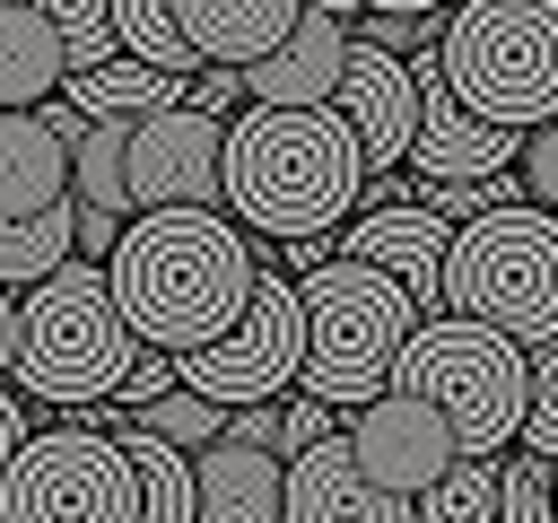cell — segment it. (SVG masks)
<instances>
[{
	"instance_id": "cell-34",
	"label": "cell",
	"mask_w": 558,
	"mask_h": 523,
	"mask_svg": "<svg viewBox=\"0 0 558 523\" xmlns=\"http://www.w3.org/2000/svg\"><path fill=\"white\" fill-rule=\"evenodd\" d=\"M9 357H17V296H9V279H0V375H9Z\"/></svg>"
},
{
	"instance_id": "cell-9",
	"label": "cell",
	"mask_w": 558,
	"mask_h": 523,
	"mask_svg": "<svg viewBox=\"0 0 558 523\" xmlns=\"http://www.w3.org/2000/svg\"><path fill=\"white\" fill-rule=\"evenodd\" d=\"M296 366H305V296H296V279H279V270L253 279L244 314H235L218 340L183 349V384H201V392L227 401V410L279 401V392L296 384Z\"/></svg>"
},
{
	"instance_id": "cell-11",
	"label": "cell",
	"mask_w": 558,
	"mask_h": 523,
	"mask_svg": "<svg viewBox=\"0 0 558 523\" xmlns=\"http://www.w3.org/2000/svg\"><path fill=\"white\" fill-rule=\"evenodd\" d=\"M349 445H357V462H366V479L375 488H392V497H418L462 445H453V427H445V410H427L418 392H401V384H384L375 401H357L349 410Z\"/></svg>"
},
{
	"instance_id": "cell-20",
	"label": "cell",
	"mask_w": 558,
	"mask_h": 523,
	"mask_svg": "<svg viewBox=\"0 0 558 523\" xmlns=\"http://www.w3.org/2000/svg\"><path fill=\"white\" fill-rule=\"evenodd\" d=\"M305 9H314V0H174L192 52H201V61H235V70H244L253 52H270Z\"/></svg>"
},
{
	"instance_id": "cell-31",
	"label": "cell",
	"mask_w": 558,
	"mask_h": 523,
	"mask_svg": "<svg viewBox=\"0 0 558 523\" xmlns=\"http://www.w3.org/2000/svg\"><path fill=\"white\" fill-rule=\"evenodd\" d=\"M174 384H183V357L140 340V357L122 366V392H113V401H122V410H148V401H157V392H174Z\"/></svg>"
},
{
	"instance_id": "cell-36",
	"label": "cell",
	"mask_w": 558,
	"mask_h": 523,
	"mask_svg": "<svg viewBox=\"0 0 558 523\" xmlns=\"http://www.w3.org/2000/svg\"><path fill=\"white\" fill-rule=\"evenodd\" d=\"M314 9H331V17H349V9H357V0H314Z\"/></svg>"
},
{
	"instance_id": "cell-22",
	"label": "cell",
	"mask_w": 558,
	"mask_h": 523,
	"mask_svg": "<svg viewBox=\"0 0 558 523\" xmlns=\"http://www.w3.org/2000/svg\"><path fill=\"white\" fill-rule=\"evenodd\" d=\"M70 78V44L35 0H0V105H44Z\"/></svg>"
},
{
	"instance_id": "cell-12",
	"label": "cell",
	"mask_w": 558,
	"mask_h": 523,
	"mask_svg": "<svg viewBox=\"0 0 558 523\" xmlns=\"http://www.w3.org/2000/svg\"><path fill=\"white\" fill-rule=\"evenodd\" d=\"M331 105L349 113V131H357V148H366V183L410 157V139H418V70H410L392 44H357V35H349V61H340Z\"/></svg>"
},
{
	"instance_id": "cell-15",
	"label": "cell",
	"mask_w": 558,
	"mask_h": 523,
	"mask_svg": "<svg viewBox=\"0 0 558 523\" xmlns=\"http://www.w3.org/2000/svg\"><path fill=\"white\" fill-rule=\"evenodd\" d=\"M445 244H453V218H445V209H427L418 192H410V200H384V209H357V218H349V235H340V253L384 262V270L418 296V314H436V305H445Z\"/></svg>"
},
{
	"instance_id": "cell-26",
	"label": "cell",
	"mask_w": 558,
	"mask_h": 523,
	"mask_svg": "<svg viewBox=\"0 0 558 523\" xmlns=\"http://www.w3.org/2000/svg\"><path fill=\"white\" fill-rule=\"evenodd\" d=\"M497 514H506V523H558V462L523 445V453L497 471Z\"/></svg>"
},
{
	"instance_id": "cell-13",
	"label": "cell",
	"mask_w": 558,
	"mask_h": 523,
	"mask_svg": "<svg viewBox=\"0 0 558 523\" xmlns=\"http://www.w3.org/2000/svg\"><path fill=\"white\" fill-rule=\"evenodd\" d=\"M279 514L288 523H340V514H366V523H418V497H392L366 479L357 445L340 427H323L314 445L288 453V479H279Z\"/></svg>"
},
{
	"instance_id": "cell-33",
	"label": "cell",
	"mask_w": 558,
	"mask_h": 523,
	"mask_svg": "<svg viewBox=\"0 0 558 523\" xmlns=\"http://www.w3.org/2000/svg\"><path fill=\"white\" fill-rule=\"evenodd\" d=\"M17 436H26V401H17L9 384H0V462L17 453Z\"/></svg>"
},
{
	"instance_id": "cell-4",
	"label": "cell",
	"mask_w": 558,
	"mask_h": 523,
	"mask_svg": "<svg viewBox=\"0 0 558 523\" xmlns=\"http://www.w3.org/2000/svg\"><path fill=\"white\" fill-rule=\"evenodd\" d=\"M296 296H305V366H296V384L323 392L331 410L375 401L392 384V366H401V340L418 323V296L384 262H357V253L314 262L296 279Z\"/></svg>"
},
{
	"instance_id": "cell-7",
	"label": "cell",
	"mask_w": 558,
	"mask_h": 523,
	"mask_svg": "<svg viewBox=\"0 0 558 523\" xmlns=\"http://www.w3.org/2000/svg\"><path fill=\"white\" fill-rule=\"evenodd\" d=\"M436 61L471 113L532 131L558 113V0H453Z\"/></svg>"
},
{
	"instance_id": "cell-35",
	"label": "cell",
	"mask_w": 558,
	"mask_h": 523,
	"mask_svg": "<svg viewBox=\"0 0 558 523\" xmlns=\"http://www.w3.org/2000/svg\"><path fill=\"white\" fill-rule=\"evenodd\" d=\"M357 9H410L418 17V9H453V0H357Z\"/></svg>"
},
{
	"instance_id": "cell-23",
	"label": "cell",
	"mask_w": 558,
	"mask_h": 523,
	"mask_svg": "<svg viewBox=\"0 0 558 523\" xmlns=\"http://www.w3.org/2000/svg\"><path fill=\"white\" fill-rule=\"evenodd\" d=\"M70 253H78V209H70V200H52V209H35V218H0V279H9V288L61 270Z\"/></svg>"
},
{
	"instance_id": "cell-30",
	"label": "cell",
	"mask_w": 558,
	"mask_h": 523,
	"mask_svg": "<svg viewBox=\"0 0 558 523\" xmlns=\"http://www.w3.org/2000/svg\"><path fill=\"white\" fill-rule=\"evenodd\" d=\"M514 174H523V200L558 209V113L523 131V157H514Z\"/></svg>"
},
{
	"instance_id": "cell-5",
	"label": "cell",
	"mask_w": 558,
	"mask_h": 523,
	"mask_svg": "<svg viewBox=\"0 0 558 523\" xmlns=\"http://www.w3.org/2000/svg\"><path fill=\"white\" fill-rule=\"evenodd\" d=\"M401 392H418L427 410H445L462 453H506L523 436V392H532V349L480 314H418L392 366Z\"/></svg>"
},
{
	"instance_id": "cell-24",
	"label": "cell",
	"mask_w": 558,
	"mask_h": 523,
	"mask_svg": "<svg viewBox=\"0 0 558 523\" xmlns=\"http://www.w3.org/2000/svg\"><path fill=\"white\" fill-rule=\"evenodd\" d=\"M497 471H506V453H453L418 488V523H480V514H497Z\"/></svg>"
},
{
	"instance_id": "cell-25",
	"label": "cell",
	"mask_w": 558,
	"mask_h": 523,
	"mask_svg": "<svg viewBox=\"0 0 558 523\" xmlns=\"http://www.w3.org/2000/svg\"><path fill=\"white\" fill-rule=\"evenodd\" d=\"M113 35H122V52H140V61L201 70V52H192V35H183L174 0H113Z\"/></svg>"
},
{
	"instance_id": "cell-16",
	"label": "cell",
	"mask_w": 558,
	"mask_h": 523,
	"mask_svg": "<svg viewBox=\"0 0 558 523\" xmlns=\"http://www.w3.org/2000/svg\"><path fill=\"white\" fill-rule=\"evenodd\" d=\"M279 479H288V453L227 427L192 453V523H288Z\"/></svg>"
},
{
	"instance_id": "cell-18",
	"label": "cell",
	"mask_w": 558,
	"mask_h": 523,
	"mask_svg": "<svg viewBox=\"0 0 558 523\" xmlns=\"http://www.w3.org/2000/svg\"><path fill=\"white\" fill-rule=\"evenodd\" d=\"M131 122L122 113H87L70 139V209H78V253H113L122 209H131V174H122Z\"/></svg>"
},
{
	"instance_id": "cell-8",
	"label": "cell",
	"mask_w": 558,
	"mask_h": 523,
	"mask_svg": "<svg viewBox=\"0 0 558 523\" xmlns=\"http://www.w3.org/2000/svg\"><path fill=\"white\" fill-rule=\"evenodd\" d=\"M140 523V479L113 427H26L0 462V523Z\"/></svg>"
},
{
	"instance_id": "cell-14",
	"label": "cell",
	"mask_w": 558,
	"mask_h": 523,
	"mask_svg": "<svg viewBox=\"0 0 558 523\" xmlns=\"http://www.w3.org/2000/svg\"><path fill=\"white\" fill-rule=\"evenodd\" d=\"M78 105L44 96V105H0V218H35L52 200H70V139H78Z\"/></svg>"
},
{
	"instance_id": "cell-32",
	"label": "cell",
	"mask_w": 558,
	"mask_h": 523,
	"mask_svg": "<svg viewBox=\"0 0 558 523\" xmlns=\"http://www.w3.org/2000/svg\"><path fill=\"white\" fill-rule=\"evenodd\" d=\"M323 427H331V401H323V392H305V384H296V392H279V418H270V445H279V453L314 445Z\"/></svg>"
},
{
	"instance_id": "cell-27",
	"label": "cell",
	"mask_w": 558,
	"mask_h": 523,
	"mask_svg": "<svg viewBox=\"0 0 558 523\" xmlns=\"http://www.w3.org/2000/svg\"><path fill=\"white\" fill-rule=\"evenodd\" d=\"M140 418H148L157 436H174V445H192V453H201L209 436H227V401H209L201 384H174V392H157V401H148Z\"/></svg>"
},
{
	"instance_id": "cell-21",
	"label": "cell",
	"mask_w": 558,
	"mask_h": 523,
	"mask_svg": "<svg viewBox=\"0 0 558 523\" xmlns=\"http://www.w3.org/2000/svg\"><path fill=\"white\" fill-rule=\"evenodd\" d=\"M61 87H70L78 113H122V122H140V113H157V105H183V96H192V70H166V61H140V52H105V61L70 70Z\"/></svg>"
},
{
	"instance_id": "cell-19",
	"label": "cell",
	"mask_w": 558,
	"mask_h": 523,
	"mask_svg": "<svg viewBox=\"0 0 558 523\" xmlns=\"http://www.w3.org/2000/svg\"><path fill=\"white\" fill-rule=\"evenodd\" d=\"M96 418L122 436V453H131V479H140V514L148 523H192V445H174V436H157L140 410H122V401H96Z\"/></svg>"
},
{
	"instance_id": "cell-3",
	"label": "cell",
	"mask_w": 558,
	"mask_h": 523,
	"mask_svg": "<svg viewBox=\"0 0 558 523\" xmlns=\"http://www.w3.org/2000/svg\"><path fill=\"white\" fill-rule=\"evenodd\" d=\"M131 357H140V331H131V314H122V296H113L96 253H70L61 270L26 279V296H17V357H9L17 392L52 401V410H96V401L122 392Z\"/></svg>"
},
{
	"instance_id": "cell-1",
	"label": "cell",
	"mask_w": 558,
	"mask_h": 523,
	"mask_svg": "<svg viewBox=\"0 0 558 523\" xmlns=\"http://www.w3.org/2000/svg\"><path fill=\"white\" fill-rule=\"evenodd\" d=\"M105 279H113L131 331H140L148 349H174V357H183V349L218 340V331L244 314L262 262H253V244L218 218V200H157V209H140V218L113 235Z\"/></svg>"
},
{
	"instance_id": "cell-29",
	"label": "cell",
	"mask_w": 558,
	"mask_h": 523,
	"mask_svg": "<svg viewBox=\"0 0 558 523\" xmlns=\"http://www.w3.org/2000/svg\"><path fill=\"white\" fill-rule=\"evenodd\" d=\"M514 445H532V453L558 462V331L532 340V392H523V436Z\"/></svg>"
},
{
	"instance_id": "cell-28",
	"label": "cell",
	"mask_w": 558,
	"mask_h": 523,
	"mask_svg": "<svg viewBox=\"0 0 558 523\" xmlns=\"http://www.w3.org/2000/svg\"><path fill=\"white\" fill-rule=\"evenodd\" d=\"M35 9L61 26V44H70V70H87V61L122 52V35H113V0H35Z\"/></svg>"
},
{
	"instance_id": "cell-6",
	"label": "cell",
	"mask_w": 558,
	"mask_h": 523,
	"mask_svg": "<svg viewBox=\"0 0 558 523\" xmlns=\"http://www.w3.org/2000/svg\"><path fill=\"white\" fill-rule=\"evenodd\" d=\"M445 305L514 331L523 349L558 331V209L488 200L445 244Z\"/></svg>"
},
{
	"instance_id": "cell-2",
	"label": "cell",
	"mask_w": 558,
	"mask_h": 523,
	"mask_svg": "<svg viewBox=\"0 0 558 523\" xmlns=\"http://www.w3.org/2000/svg\"><path fill=\"white\" fill-rule=\"evenodd\" d=\"M366 200V148L340 105H262L227 122V209L253 235H331Z\"/></svg>"
},
{
	"instance_id": "cell-17",
	"label": "cell",
	"mask_w": 558,
	"mask_h": 523,
	"mask_svg": "<svg viewBox=\"0 0 558 523\" xmlns=\"http://www.w3.org/2000/svg\"><path fill=\"white\" fill-rule=\"evenodd\" d=\"M340 61H349V17L305 9L270 52H253V61H244V96H262V105H331Z\"/></svg>"
},
{
	"instance_id": "cell-10",
	"label": "cell",
	"mask_w": 558,
	"mask_h": 523,
	"mask_svg": "<svg viewBox=\"0 0 558 523\" xmlns=\"http://www.w3.org/2000/svg\"><path fill=\"white\" fill-rule=\"evenodd\" d=\"M122 174H131V209H157V200H227V122L209 105H157L131 122V148H122Z\"/></svg>"
}]
</instances>
